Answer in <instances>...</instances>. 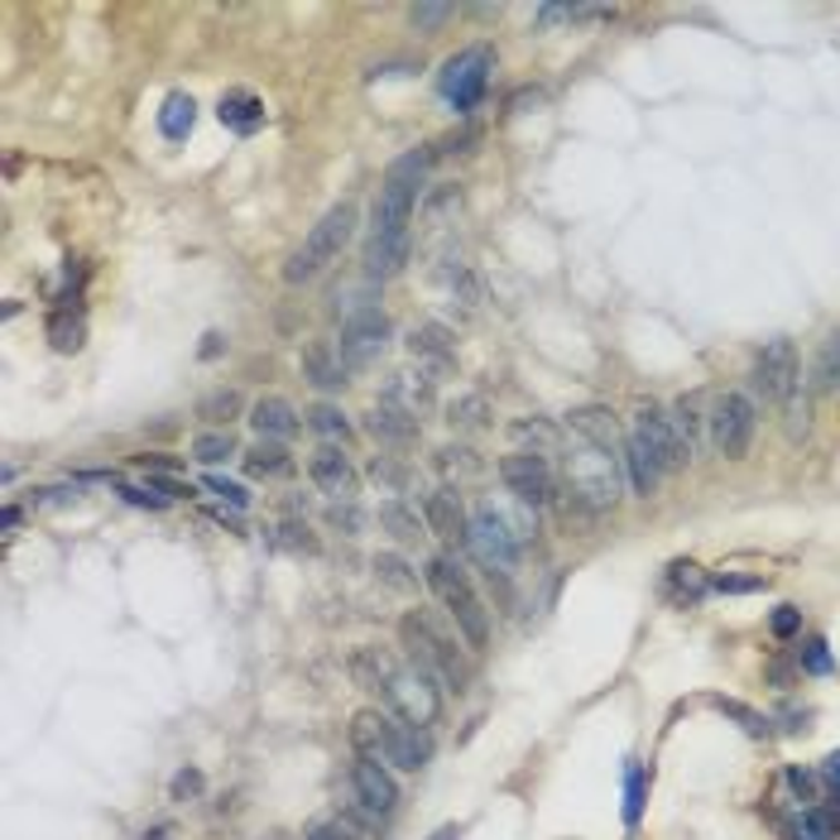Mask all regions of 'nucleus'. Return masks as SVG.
<instances>
[{
  "instance_id": "obj_7",
  "label": "nucleus",
  "mask_w": 840,
  "mask_h": 840,
  "mask_svg": "<svg viewBox=\"0 0 840 840\" xmlns=\"http://www.w3.org/2000/svg\"><path fill=\"white\" fill-rule=\"evenodd\" d=\"M351 231H356V207L351 202H337L322 222H317L313 231H308V240L298 245L294 255H288V265H284V279L288 284H308V279H317L331 259H337L341 250H346V240H351Z\"/></svg>"
},
{
  "instance_id": "obj_36",
  "label": "nucleus",
  "mask_w": 840,
  "mask_h": 840,
  "mask_svg": "<svg viewBox=\"0 0 840 840\" xmlns=\"http://www.w3.org/2000/svg\"><path fill=\"white\" fill-rule=\"evenodd\" d=\"M514 438H519V442H533V452L547 457V452H553V447L562 442V432H557L553 423H543V418H533V423H529V418H519V423H514Z\"/></svg>"
},
{
  "instance_id": "obj_31",
  "label": "nucleus",
  "mask_w": 840,
  "mask_h": 840,
  "mask_svg": "<svg viewBox=\"0 0 840 840\" xmlns=\"http://www.w3.org/2000/svg\"><path fill=\"white\" fill-rule=\"evenodd\" d=\"M380 524H385L389 533H395L399 543H413L418 533L428 529V524H423V514H418L413 504H403V500H385V504H380Z\"/></svg>"
},
{
  "instance_id": "obj_10",
  "label": "nucleus",
  "mask_w": 840,
  "mask_h": 840,
  "mask_svg": "<svg viewBox=\"0 0 840 840\" xmlns=\"http://www.w3.org/2000/svg\"><path fill=\"white\" fill-rule=\"evenodd\" d=\"M706 423H711L716 452H720V457H730V461H740V457L749 452V442H755L759 418H755V403H749L745 395H720Z\"/></svg>"
},
{
  "instance_id": "obj_39",
  "label": "nucleus",
  "mask_w": 840,
  "mask_h": 840,
  "mask_svg": "<svg viewBox=\"0 0 840 840\" xmlns=\"http://www.w3.org/2000/svg\"><path fill=\"white\" fill-rule=\"evenodd\" d=\"M711 586L716 591H726V596H749V591H764L769 586V576L764 572H720V576H711Z\"/></svg>"
},
{
  "instance_id": "obj_22",
  "label": "nucleus",
  "mask_w": 840,
  "mask_h": 840,
  "mask_svg": "<svg viewBox=\"0 0 840 840\" xmlns=\"http://www.w3.org/2000/svg\"><path fill=\"white\" fill-rule=\"evenodd\" d=\"M409 351H413V360H428V366H438V370L457 366V341H452V331H447L442 322L413 327L409 331Z\"/></svg>"
},
{
  "instance_id": "obj_1",
  "label": "nucleus",
  "mask_w": 840,
  "mask_h": 840,
  "mask_svg": "<svg viewBox=\"0 0 840 840\" xmlns=\"http://www.w3.org/2000/svg\"><path fill=\"white\" fill-rule=\"evenodd\" d=\"M351 677L389 706V716L409 720V726H418V730L438 726V716H442V687L432 683L423 668H413V663H399L395 654H385V648H356V654H351Z\"/></svg>"
},
{
  "instance_id": "obj_44",
  "label": "nucleus",
  "mask_w": 840,
  "mask_h": 840,
  "mask_svg": "<svg viewBox=\"0 0 840 840\" xmlns=\"http://www.w3.org/2000/svg\"><path fill=\"white\" fill-rule=\"evenodd\" d=\"M303 840H356V836L346 831L341 821H331V817H317V821H308V831H303Z\"/></svg>"
},
{
  "instance_id": "obj_4",
  "label": "nucleus",
  "mask_w": 840,
  "mask_h": 840,
  "mask_svg": "<svg viewBox=\"0 0 840 840\" xmlns=\"http://www.w3.org/2000/svg\"><path fill=\"white\" fill-rule=\"evenodd\" d=\"M428 586H432V596L442 601V611L452 615V625H457L461 639H467L471 654H485V644H490V611H485V601L475 596L471 576L442 553V557L428 562Z\"/></svg>"
},
{
  "instance_id": "obj_17",
  "label": "nucleus",
  "mask_w": 840,
  "mask_h": 840,
  "mask_svg": "<svg viewBox=\"0 0 840 840\" xmlns=\"http://www.w3.org/2000/svg\"><path fill=\"white\" fill-rule=\"evenodd\" d=\"M423 524H428L432 539H442V543H467L471 519H467V510H461L457 490H432V495L423 500Z\"/></svg>"
},
{
  "instance_id": "obj_23",
  "label": "nucleus",
  "mask_w": 840,
  "mask_h": 840,
  "mask_svg": "<svg viewBox=\"0 0 840 840\" xmlns=\"http://www.w3.org/2000/svg\"><path fill=\"white\" fill-rule=\"evenodd\" d=\"M413 255V240L409 236H370L366 245V274L370 279H395V274H403V265H409Z\"/></svg>"
},
{
  "instance_id": "obj_55",
  "label": "nucleus",
  "mask_w": 840,
  "mask_h": 840,
  "mask_svg": "<svg viewBox=\"0 0 840 840\" xmlns=\"http://www.w3.org/2000/svg\"><path fill=\"white\" fill-rule=\"evenodd\" d=\"M428 840H457V827H442V831H432Z\"/></svg>"
},
{
  "instance_id": "obj_38",
  "label": "nucleus",
  "mask_w": 840,
  "mask_h": 840,
  "mask_svg": "<svg viewBox=\"0 0 840 840\" xmlns=\"http://www.w3.org/2000/svg\"><path fill=\"white\" fill-rule=\"evenodd\" d=\"M375 572H380V582L395 586V591H418V576L409 572V562L395 557V553H380V557H375Z\"/></svg>"
},
{
  "instance_id": "obj_50",
  "label": "nucleus",
  "mask_w": 840,
  "mask_h": 840,
  "mask_svg": "<svg viewBox=\"0 0 840 840\" xmlns=\"http://www.w3.org/2000/svg\"><path fill=\"white\" fill-rule=\"evenodd\" d=\"M817 774H821V783H827L836 798H840V749H836V755H827V764H821Z\"/></svg>"
},
{
  "instance_id": "obj_54",
  "label": "nucleus",
  "mask_w": 840,
  "mask_h": 840,
  "mask_svg": "<svg viewBox=\"0 0 840 840\" xmlns=\"http://www.w3.org/2000/svg\"><path fill=\"white\" fill-rule=\"evenodd\" d=\"M197 788H202L197 774H178V778H173V792H178V798H187V792H197Z\"/></svg>"
},
{
  "instance_id": "obj_37",
  "label": "nucleus",
  "mask_w": 840,
  "mask_h": 840,
  "mask_svg": "<svg viewBox=\"0 0 840 840\" xmlns=\"http://www.w3.org/2000/svg\"><path fill=\"white\" fill-rule=\"evenodd\" d=\"M308 428L322 432V438H331V442H346V438H351V423H346V413L331 409V403H317V409L308 413Z\"/></svg>"
},
{
  "instance_id": "obj_32",
  "label": "nucleus",
  "mask_w": 840,
  "mask_h": 840,
  "mask_svg": "<svg viewBox=\"0 0 840 840\" xmlns=\"http://www.w3.org/2000/svg\"><path fill=\"white\" fill-rule=\"evenodd\" d=\"M644 798H648V774H644V764H629L625 769V827L629 831L639 827V817H644Z\"/></svg>"
},
{
  "instance_id": "obj_29",
  "label": "nucleus",
  "mask_w": 840,
  "mask_h": 840,
  "mask_svg": "<svg viewBox=\"0 0 840 840\" xmlns=\"http://www.w3.org/2000/svg\"><path fill=\"white\" fill-rule=\"evenodd\" d=\"M572 432L576 438H586V442H601V447H625L619 442V428H615V418L605 413V409H582V413H572Z\"/></svg>"
},
{
  "instance_id": "obj_26",
  "label": "nucleus",
  "mask_w": 840,
  "mask_h": 840,
  "mask_svg": "<svg viewBox=\"0 0 840 840\" xmlns=\"http://www.w3.org/2000/svg\"><path fill=\"white\" fill-rule=\"evenodd\" d=\"M792 840H840V798L831 792L827 802L807 807V812L798 817V827L788 831Z\"/></svg>"
},
{
  "instance_id": "obj_49",
  "label": "nucleus",
  "mask_w": 840,
  "mask_h": 840,
  "mask_svg": "<svg viewBox=\"0 0 840 840\" xmlns=\"http://www.w3.org/2000/svg\"><path fill=\"white\" fill-rule=\"evenodd\" d=\"M284 539H274V543H284V547H303V553H313V539H308V524H279Z\"/></svg>"
},
{
  "instance_id": "obj_53",
  "label": "nucleus",
  "mask_w": 840,
  "mask_h": 840,
  "mask_svg": "<svg viewBox=\"0 0 840 840\" xmlns=\"http://www.w3.org/2000/svg\"><path fill=\"white\" fill-rule=\"evenodd\" d=\"M783 720H788L783 730H792V735H798V730H807V720H812V711H807V706H802V711H798V706H788V711H783Z\"/></svg>"
},
{
  "instance_id": "obj_42",
  "label": "nucleus",
  "mask_w": 840,
  "mask_h": 840,
  "mask_svg": "<svg viewBox=\"0 0 840 840\" xmlns=\"http://www.w3.org/2000/svg\"><path fill=\"white\" fill-rule=\"evenodd\" d=\"M202 485H207L212 495H222V500L231 504V510H245V504H250V495H245V490H240L236 481H226V475H207Z\"/></svg>"
},
{
  "instance_id": "obj_2",
  "label": "nucleus",
  "mask_w": 840,
  "mask_h": 840,
  "mask_svg": "<svg viewBox=\"0 0 840 840\" xmlns=\"http://www.w3.org/2000/svg\"><path fill=\"white\" fill-rule=\"evenodd\" d=\"M351 740L366 759H380L389 769H403V774H418L432 759L428 730H418V726H409V720H399L389 711H360L356 726H351Z\"/></svg>"
},
{
  "instance_id": "obj_33",
  "label": "nucleus",
  "mask_w": 840,
  "mask_h": 840,
  "mask_svg": "<svg viewBox=\"0 0 840 840\" xmlns=\"http://www.w3.org/2000/svg\"><path fill=\"white\" fill-rule=\"evenodd\" d=\"M485 418H490V409H485V399H481V395L452 399V409H447V423H452V428H461V432H475V428H485Z\"/></svg>"
},
{
  "instance_id": "obj_9",
  "label": "nucleus",
  "mask_w": 840,
  "mask_h": 840,
  "mask_svg": "<svg viewBox=\"0 0 840 840\" xmlns=\"http://www.w3.org/2000/svg\"><path fill=\"white\" fill-rule=\"evenodd\" d=\"M500 481L519 504H529V510H543V504H553V495H557L553 467H547V457H539V452L504 457L500 461Z\"/></svg>"
},
{
  "instance_id": "obj_28",
  "label": "nucleus",
  "mask_w": 840,
  "mask_h": 840,
  "mask_svg": "<svg viewBox=\"0 0 840 840\" xmlns=\"http://www.w3.org/2000/svg\"><path fill=\"white\" fill-rule=\"evenodd\" d=\"M193 125H197V106H193V96H183V92H173L164 101V111H158V130H164V140H187L193 135Z\"/></svg>"
},
{
  "instance_id": "obj_21",
  "label": "nucleus",
  "mask_w": 840,
  "mask_h": 840,
  "mask_svg": "<svg viewBox=\"0 0 840 840\" xmlns=\"http://www.w3.org/2000/svg\"><path fill=\"white\" fill-rule=\"evenodd\" d=\"M366 428H370V438L385 442V447H413L418 442V418L395 409V403H375Z\"/></svg>"
},
{
  "instance_id": "obj_18",
  "label": "nucleus",
  "mask_w": 840,
  "mask_h": 840,
  "mask_svg": "<svg viewBox=\"0 0 840 840\" xmlns=\"http://www.w3.org/2000/svg\"><path fill=\"white\" fill-rule=\"evenodd\" d=\"M619 461H625V475H629V485H634V495H654V490H658V481H663V475H668V471H663V461L654 457V447H648L644 438H639V432H625V447H619Z\"/></svg>"
},
{
  "instance_id": "obj_25",
  "label": "nucleus",
  "mask_w": 840,
  "mask_h": 840,
  "mask_svg": "<svg viewBox=\"0 0 840 840\" xmlns=\"http://www.w3.org/2000/svg\"><path fill=\"white\" fill-rule=\"evenodd\" d=\"M216 115H222V125L236 130V135H255V130L265 125V101H259L255 92H226L222 106H216Z\"/></svg>"
},
{
  "instance_id": "obj_16",
  "label": "nucleus",
  "mask_w": 840,
  "mask_h": 840,
  "mask_svg": "<svg viewBox=\"0 0 840 840\" xmlns=\"http://www.w3.org/2000/svg\"><path fill=\"white\" fill-rule=\"evenodd\" d=\"M634 432L654 447V457L663 461V471H683L687 467V442H683V432H677V423L668 413H658V409H639L634 413Z\"/></svg>"
},
{
  "instance_id": "obj_14",
  "label": "nucleus",
  "mask_w": 840,
  "mask_h": 840,
  "mask_svg": "<svg viewBox=\"0 0 840 840\" xmlns=\"http://www.w3.org/2000/svg\"><path fill=\"white\" fill-rule=\"evenodd\" d=\"M351 792H356V802L366 807V812H370L375 821H385V817L399 807L395 778L385 774V764H380V759H366V755H360V759L351 764Z\"/></svg>"
},
{
  "instance_id": "obj_34",
  "label": "nucleus",
  "mask_w": 840,
  "mask_h": 840,
  "mask_svg": "<svg viewBox=\"0 0 840 840\" xmlns=\"http://www.w3.org/2000/svg\"><path fill=\"white\" fill-rule=\"evenodd\" d=\"M226 457H236V438L231 432H202V438H193V461H202V467H216Z\"/></svg>"
},
{
  "instance_id": "obj_8",
  "label": "nucleus",
  "mask_w": 840,
  "mask_h": 840,
  "mask_svg": "<svg viewBox=\"0 0 840 840\" xmlns=\"http://www.w3.org/2000/svg\"><path fill=\"white\" fill-rule=\"evenodd\" d=\"M524 529L529 524H514L504 510L495 504H481L471 514V529H467V547L485 562V572H510L519 562V547H524Z\"/></svg>"
},
{
  "instance_id": "obj_35",
  "label": "nucleus",
  "mask_w": 840,
  "mask_h": 840,
  "mask_svg": "<svg viewBox=\"0 0 840 840\" xmlns=\"http://www.w3.org/2000/svg\"><path fill=\"white\" fill-rule=\"evenodd\" d=\"M49 341H53V351H82V317H72V313H53V322H49Z\"/></svg>"
},
{
  "instance_id": "obj_19",
  "label": "nucleus",
  "mask_w": 840,
  "mask_h": 840,
  "mask_svg": "<svg viewBox=\"0 0 840 840\" xmlns=\"http://www.w3.org/2000/svg\"><path fill=\"white\" fill-rule=\"evenodd\" d=\"M432 380L423 370H403V375H389V385H385V395H380V403H395V409H403V413H428L432 409Z\"/></svg>"
},
{
  "instance_id": "obj_56",
  "label": "nucleus",
  "mask_w": 840,
  "mask_h": 840,
  "mask_svg": "<svg viewBox=\"0 0 840 840\" xmlns=\"http://www.w3.org/2000/svg\"><path fill=\"white\" fill-rule=\"evenodd\" d=\"M168 836V827H154V831H144V840H164Z\"/></svg>"
},
{
  "instance_id": "obj_47",
  "label": "nucleus",
  "mask_w": 840,
  "mask_h": 840,
  "mask_svg": "<svg viewBox=\"0 0 840 840\" xmlns=\"http://www.w3.org/2000/svg\"><path fill=\"white\" fill-rule=\"evenodd\" d=\"M821 375H827L831 389H840V331L827 341V351H821Z\"/></svg>"
},
{
  "instance_id": "obj_45",
  "label": "nucleus",
  "mask_w": 840,
  "mask_h": 840,
  "mask_svg": "<svg viewBox=\"0 0 840 840\" xmlns=\"http://www.w3.org/2000/svg\"><path fill=\"white\" fill-rule=\"evenodd\" d=\"M438 467H447V471H481V461H475V452H467V447H442Z\"/></svg>"
},
{
  "instance_id": "obj_15",
  "label": "nucleus",
  "mask_w": 840,
  "mask_h": 840,
  "mask_svg": "<svg viewBox=\"0 0 840 840\" xmlns=\"http://www.w3.org/2000/svg\"><path fill=\"white\" fill-rule=\"evenodd\" d=\"M308 475H313V485L322 490V495L346 500V504H351L356 490H360V475H356V467H351V457H346L337 442L317 447L313 461H308Z\"/></svg>"
},
{
  "instance_id": "obj_13",
  "label": "nucleus",
  "mask_w": 840,
  "mask_h": 840,
  "mask_svg": "<svg viewBox=\"0 0 840 840\" xmlns=\"http://www.w3.org/2000/svg\"><path fill=\"white\" fill-rule=\"evenodd\" d=\"M385 346H389V317H385L380 308H356V313L341 322L337 351H341V360H346V370L370 366V360L380 356Z\"/></svg>"
},
{
  "instance_id": "obj_41",
  "label": "nucleus",
  "mask_w": 840,
  "mask_h": 840,
  "mask_svg": "<svg viewBox=\"0 0 840 840\" xmlns=\"http://www.w3.org/2000/svg\"><path fill=\"white\" fill-rule=\"evenodd\" d=\"M769 629H774V639H792V634H802V611L798 605H778V611L769 615Z\"/></svg>"
},
{
  "instance_id": "obj_27",
  "label": "nucleus",
  "mask_w": 840,
  "mask_h": 840,
  "mask_svg": "<svg viewBox=\"0 0 840 840\" xmlns=\"http://www.w3.org/2000/svg\"><path fill=\"white\" fill-rule=\"evenodd\" d=\"M245 471H250L255 481H279V475L294 471V457H288L284 442H265V438H259L250 452H245Z\"/></svg>"
},
{
  "instance_id": "obj_20",
  "label": "nucleus",
  "mask_w": 840,
  "mask_h": 840,
  "mask_svg": "<svg viewBox=\"0 0 840 840\" xmlns=\"http://www.w3.org/2000/svg\"><path fill=\"white\" fill-rule=\"evenodd\" d=\"M250 428L259 432V438H265V442H288V438H294V432L303 428V418L294 413V403H288V399H259L255 403V409H250Z\"/></svg>"
},
{
  "instance_id": "obj_24",
  "label": "nucleus",
  "mask_w": 840,
  "mask_h": 840,
  "mask_svg": "<svg viewBox=\"0 0 840 840\" xmlns=\"http://www.w3.org/2000/svg\"><path fill=\"white\" fill-rule=\"evenodd\" d=\"M303 375H308L317 389H341L346 385V360H341V351H331L327 341H308L303 346Z\"/></svg>"
},
{
  "instance_id": "obj_52",
  "label": "nucleus",
  "mask_w": 840,
  "mask_h": 840,
  "mask_svg": "<svg viewBox=\"0 0 840 840\" xmlns=\"http://www.w3.org/2000/svg\"><path fill=\"white\" fill-rule=\"evenodd\" d=\"M331 524H337V529H351V533H356V529H360V514L351 510V504H346V510L337 504V510H331Z\"/></svg>"
},
{
  "instance_id": "obj_48",
  "label": "nucleus",
  "mask_w": 840,
  "mask_h": 840,
  "mask_svg": "<svg viewBox=\"0 0 840 840\" xmlns=\"http://www.w3.org/2000/svg\"><path fill=\"white\" fill-rule=\"evenodd\" d=\"M447 14H452V6H413V10H409V20H413L418 29H438V24L447 20Z\"/></svg>"
},
{
  "instance_id": "obj_6",
  "label": "nucleus",
  "mask_w": 840,
  "mask_h": 840,
  "mask_svg": "<svg viewBox=\"0 0 840 840\" xmlns=\"http://www.w3.org/2000/svg\"><path fill=\"white\" fill-rule=\"evenodd\" d=\"M619 452L615 447H601V442H586L572 432V447H567V485H572V500L586 504V510H611L619 500Z\"/></svg>"
},
{
  "instance_id": "obj_5",
  "label": "nucleus",
  "mask_w": 840,
  "mask_h": 840,
  "mask_svg": "<svg viewBox=\"0 0 840 840\" xmlns=\"http://www.w3.org/2000/svg\"><path fill=\"white\" fill-rule=\"evenodd\" d=\"M428 164H432L428 150H413V154H403L389 164L385 187H380L375 212H370V236H409L413 202H418V187H423Z\"/></svg>"
},
{
  "instance_id": "obj_40",
  "label": "nucleus",
  "mask_w": 840,
  "mask_h": 840,
  "mask_svg": "<svg viewBox=\"0 0 840 840\" xmlns=\"http://www.w3.org/2000/svg\"><path fill=\"white\" fill-rule=\"evenodd\" d=\"M798 658H802V673H812V677H827V673L836 668V663H831V648H827V639H807Z\"/></svg>"
},
{
  "instance_id": "obj_46",
  "label": "nucleus",
  "mask_w": 840,
  "mask_h": 840,
  "mask_svg": "<svg viewBox=\"0 0 840 840\" xmlns=\"http://www.w3.org/2000/svg\"><path fill=\"white\" fill-rule=\"evenodd\" d=\"M240 409V395L236 389H222V395H212L207 403H202V418H231Z\"/></svg>"
},
{
  "instance_id": "obj_43",
  "label": "nucleus",
  "mask_w": 840,
  "mask_h": 840,
  "mask_svg": "<svg viewBox=\"0 0 840 840\" xmlns=\"http://www.w3.org/2000/svg\"><path fill=\"white\" fill-rule=\"evenodd\" d=\"M673 586L687 591V596L697 601L701 591H706V576H701V567H692V562H677V567H673Z\"/></svg>"
},
{
  "instance_id": "obj_12",
  "label": "nucleus",
  "mask_w": 840,
  "mask_h": 840,
  "mask_svg": "<svg viewBox=\"0 0 840 840\" xmlns=\"http://www.w3.org/2000/svg\"><path fill=\"white\" fill-rule=\"evenodd\" d=\"M755 389L769 403H788L792 395L802 389V375H798V346L792 341H769L759 351V360H755Z\"/></svg>"
},
{
  "instance_id": "obj_11",
  "label": "nucleus",
  "mask_w": 840,
  "mask_h": 840,
  "mask_svg": "<svg viewBox=\"0 0 840 840\" xmlns=\"http://www.w3.org/2000/svg\"><path fill=\"white\" fill-rule=\"evenodd\" d=\"M485 86H490V49H461L457 58H447V68H442V96L452 101L457 111H471L475 101L485 96Z\"/></svg>"
},
{
  "instance_id": "obj_3",
  "label": "nucleus",
  "mask_w": 840,
  "mask_h": 840,
  "mask_svg": "<svg viewBox=\"0 0 840 840\" xmlns=\"http://www.w3.org/2000/svg\"><path fill=\"white\" fill-rule=\"evenodd\" d=\"M399 639H403V648H409V663H413V668H423L442 692H467L471 663L461 658L457 639H452V634H447L432 615H423V611L403 615V619H399Z\"/></svg>"
},
{
  "instance_id": "obj_51",
  "label": "nucleus",
  "mask_w": 840,
  "mask_h": 840,
  "mask_svg": "<svg viewBox=\"0 0 840 840\" xmlns=\"http://www.w3.org/2000/svg\"><path fill=\"white\" fill-rule=\"evenodd\" d=\"M370 475H375V481H385V485H399V481H403V471H399V467H389V461H375Z\"/></svg>"
},
{
  "instance_id": "obj_30",
  "label": "nucleus",
  "mask_w": 840,
  "mask_h": 840,
  "mask_svg": "<svg viewBox=\"0 0 840 840\" xmlns=\"http://www.w3.org/2000/svg\"><path fill=\"white\" fill-rule=\"evenodd\" d=\"M711 706H716L720 716H730L735 726H740V730L749 735V740H769V735H774V720L764 716V711H755V706H745V701H730V697H711Z\"/></svg>"
}]
</instances>
